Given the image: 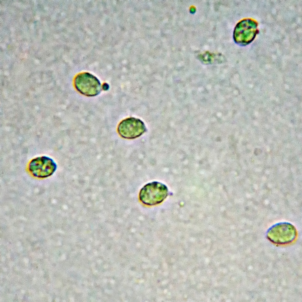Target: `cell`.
Masks as SVG:
<instances>
[{
	"label": "cell",
	"instance_id": "cell-6",
	"mask_svg": "<svg viewBox=\"0 0 302 302\" xmlns=\"http://www.w3.org/2000/svg\"><path fill=\"white\" fill-rule=\"evenodd\" d=\"M295 227L288 223H280L276 224L269 230L268 238L272 242L278 244H283L292 241L295 238Z\"/></svg>",
	"mask_w": 302,
	"mask_h": 302
},
{
	"label": "cell",
	"instance_id": "cell-2",
	"mask_svg": "<svg viewBox=\"0 0 302 302\" xmlns=\"http://www.w3.org/2000/svg\"><path fill=\"white\" fill-rule=\"evenodd\" d=\"M73 83L76 90L87 96H97L102 90V87L99 80L95 76L88 72L78 74L74 78Z\"/></svg>",
	"mask_w": 302,
	"mask_h": 302
},
{
	"label": "cell",
	"instance_id": "cell-4",
	"mask_svg": "<svg viewBox=\"0 0 302 302\" xmlns=\"http://www.w3.org/2000/svg\"><path fill=\"white\" fill-rule=\"evenodd\" d=\"M147 130L144 122L139 119L134 117L126 118L121 121L117 127V132L122 137L134 139L139 137Z\"/></svg>",
	"mask_w": 302,
	"mask_h": 302
},
{
	"label": "cell",
	"instance_id": "cell-1",
	"mask_svg": "<svg viewBox=\"0 0 302 302\" xmlns=\"http://www.w3.org/2000/svg\"><path fill=\"white\" fill-rule=\"evenodd\" d=\"M168 190L164 184L157 181L148 183L141 189L140 200L143 204L153 206L162 202L167 197Z\"/></svg>",
	"mask_w": 302,
	"mask_h": 302
},
{
	"label": "cell",
	"instance_id": "cell-3",
	"mask_svg": "<svg viewBox=\"0 0 302 302\" xmlns=\"http://www.w3.org/2000/svg\"><path fill=\"white\" fill-rule=\"evenodd\" d=\"M257 22L254 19L247 18L240 20L237 24L234 32L235 42L242 45L251 42L258 31Z\"/></svg>",
	"mask_w": 302,
	"mask_h": 302
},
{
	"label": "cell",
	"instance_id": "cell-5",
	"mask_svg": "<svg viewBox=\"0 0 302 302\" xmlns=\"http://www.w3.org/2000/svg\"><path fill=\"white\" fill-rule=\"evenodd\" d=\"M28 168L34 176L45 178L53 174L57 169V165L52 159L44 156L32 159L29 164Z\"/></svg>",
	"mask_w": 302,
	"mask_h": 302
}]
</instances>
